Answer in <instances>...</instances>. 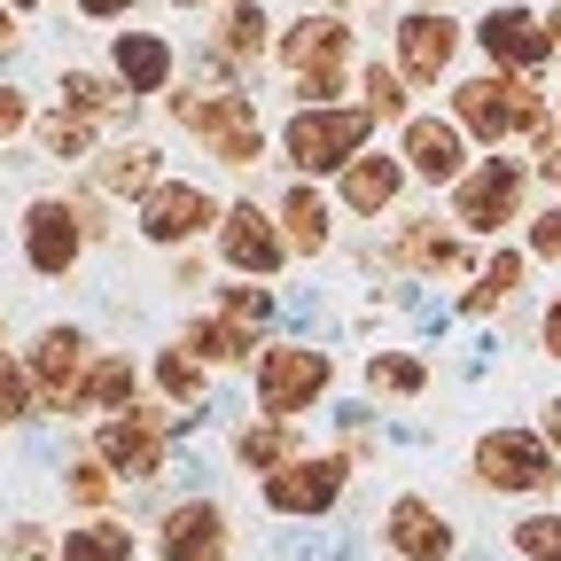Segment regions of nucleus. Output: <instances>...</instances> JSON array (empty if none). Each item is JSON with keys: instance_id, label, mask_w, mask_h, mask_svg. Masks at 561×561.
<instances>
[{"instance_id": "1", "label": "nucleus", "mask_w": 561, "mask_h": 561, "mask_svg": "<svg viewBox=\"0 0 561 561\" xmlns=\"http://www.w3.org/2000/svg\"><path fill=\"white\" fill-rule=\"evenodd\" d=\"M453 117H460L476 140L500 149V140L546 125V94L523 79V70H483V79H460V87H453Z\"/></svg>"}, {"instance_id": "2", "label": "nucleus", "mask_w": 561, "mask_h": 561, "mask_svg": "<svg viewBox=\"0 0 561 561\" xmlns=\"http://www.w3.org/2000/svg\"><path fill=\"white\" fill-rule=\"evenodd\" d=\"M367 133H375V110L367 102L359 110L320 102V110H297L289 125H280V157H289L297 172H343V164H359Z\"/></svg>"}, {"instance_id": "3", "label": "nucleus", "mask_w": 561, "mask_h": 561, "mask_svg": "<svg viewBox=\"0 0 561 561\" xmlns=\"http://www.w3.org/2000/svg\"><path fill=\"white\" fill-rule=\"evenodd\" d=\"M172 117H180L219 164H257V157H265V125H257L250 94H234V87H219V94H180Z\"/></svg>"}, {"instance_id": "4", "label": "nucleus", "mask_w": 561, "mask_h": 561, "mask_svg": "<svg viewBox=\"0 0 561 561\" xmlns=\"http://www.w3.org/2000/svg\"><path fill=\"white\" fill-rule=\"evenodd\" d=\"M343 62H351V32H343V16H297L289 32H280V70L297 79L305 110H320V102L343 87Z\"/></svg>"}, {"instance_id": "5", "label": "nucleus", "mask_w": 561, "mask_h": 561, "mask_svg": "<svg viewBox=\"0 0 561 561\" xmlns=\"http://www.w3.org/2000/svg\"><path fill=\"white\" fill-rule=\"evenodd\" d=\"M328 382H335V359H328V351H312V343H273L265 359H257V405L280 413V421L312 413V405L328 398Z\"/></svg>"}, {"instance_id": "6", "label": "nucleus", "mask_w": 561, "mask_h": 561, "mask_svg": "<svg viewBox=\"0 0 561 561\" xmlns=\"http://www.w3.org/2000/svg\"><path fill=\"white\" fill-rule=\"evenodd\" d=\"M553 476H561V453L530 430H491L476 445V483L483 491H546Z\"/></svg>"}, {"instance_id": "7", "label": "nucleus", "mask_w": 561, "mask_h": 561, "mask_svg": "<svg viewBox=\"0 0 561 561\" xmlns=\"http://www.w3.org/2000/svg\"><path fill=\"white\" fill-rule=\"evenodd\" d=\"M515 210H523V164L515 157H491V164H476V172L453 180V219L468 234H500Z\"/></svg>"}, {"instance_id": "8", "label": "nucleus", "mask_w": 561, "mask_h": 561, "mask_svg": "<svg viewBox=\"0 0 561 561\" xmlns=\"http://www.w3.org/2000/svg\"><path fill=\"white\" fill-rule=\"evenodd\" d=\"M210 219H219V195L210 187H195V180H157L149 195H140V234L149 242H195Z\"/></svg>"}, {"instance_id": "9", "label": "nucleus", "mask_w": 561, "mask_h": 561, "mask_svg": "<svg viewBox=\"0 0 561 561\" xmlns=\"http://www.w3.org/2000/svg\"><path fill=\"white\" fill-rule=\"evenodd\" d=\"M343 476H351V468H343L335 453H312V460L297 453L289 468L265 476V507H273V515H328V507L343 500Z\"/></svg>"}, {"instance_id": "10", "label": "nucleus", "mask_w": 561, "mask_h": 561, "mask_svg": "<svg viewBox=\"0 0 561 561\" xmlns=\"http://www.w3.org/2000/svg\"><path fill=\"white\" fill-rule=\"evenodd\" d=\"M87 250V219H79V203H32L24 210V265L39 280H62L70 265H79Z\"/></svg>"}, {"instance_id": "11", "label": "nucleus", "mask_w": 561, "mask_h": 561, "mask_svg": "<svg viewBox=\"0 0 561 561\" xmlns=\"http://www.w3.org/2000/svg\"><path fill=\"white\" fill-rule=\"evenodd\" d=\"M94 460H110V476H157L164 468V413H149V405L110 413L94 437Z\"/></svg>"}, {"instance_id": "12", "label": "nucleus", "mask_w": 561, "mask_h": 561, "mask_svg": "<svg viewBox=\"0 0 561 561\" xmlns=\"http://www.w3.org/2000/svg\"><path fill=\"white\" fill-rule=\"evenodd\" d=\"M476 39H483L491 70H523V79L553 55V32H546V16H530V9H491V16L476 24Z\"/></svg>"}, {"instance_id": "13", "label": "nucleus", "mask_w": 561, "mask_h": 561, "mask_svg": "<svg viewBox=\"0 0 561 561\" xmlns=\"http://www.w3.org/2000/svg\"><path fill=\"white\" fill-rule=\"evenodd\" d=\"M219 257L234 273H257L265 280V273H280V257H289V234H280L257 203H234L227 219H219Z\"/></svg>"}, {"instance_id": "14", "label": "nucleus", "mask_w": 561, "mask_h": 561, "mask_svg": "<svg viewBox=\"0 0 561 561\" xmlns=\"http://www.w3.org/2000/svg\"><path fill=\"white\" fill-rule=\"evenodd\" d=\"M453 55H460V24L445 9H421V16L398 24V62H405L413 87H437L445 70H453Z\"/></svg>"}, {"instance_id": "15", "label": "nucleus", "mask_w": 561, "mask_h": 561, "mask_svg": "<svg viewBox=\"0 0 561 561\" xmlns=\"http://www.w3.org/2000/svg\"><path fill=\"white\" fill-rule=\"evenodd\" d=\"M24 367H32V382H39L47 405H70L79 382H87V335L79 328H39V343H32Z\"/></svg>"}, {"instance_id": "16", "label": "nucleus", "mask_w": 561, "mask_h": 561, "mask_svg": "<svg viewBox=\"0 0 561 561\" xmlns=\"http://www.w3.org/2000/svg\"><path fill=\"white\" fill-rule=\"evenodd\" d=\"M468 125L460 117H405V172L421 180H460L468 172Z\"/></svg>"}, {"instance_id": "17", "label": "nucleus", "mask_w": 561, "mask_h": 561, "mask_svg": "<svg viewBox=\"0 0 561 561\" xmlns=\"http://www.w3.org/2000/svg\"><path fill=\"white\" fill-rule=\"evenodd\" d=\"M164 561H227V515L210 500H187L164 515Z\"/></svg>"}, {"instance_id": "18", "label": "nucleus", "mask_w": 561, "mask_h": 561, "mask_svg": "<svg viewBox=\"0 0 561 561\" xmlns=\"http://www.w3.org/2000/svg\"><path fill=\"white\" fill-rule=\"evenodd\" d=\"M390 553H398V561H445V553H453L445 507H430V500H398V507H390Z\"/></svg>"}, {"instance_id": "19", "label": "nucleus", "mask_w": 561, "mask_h": 561, "mask_svg": "<svg viewBox=\"0 0 561 561\" xmlns=\"http://www.w3.org/2000/svg\"><path fill=\"white\" fill-rule=\"evenodd\" d=\"M110 70H117L133 94H164V79H172V47H164L157 32H117Z\"/></svg>"}, {"instance_id": "20", "label": "nucleus", "mask_w": 561, "mask_h": 561, "mask_svg": "<svg viewBox=\"0 0 561 561\" xmlns=\"http://www.w3.org/2000/svg\"><path fill=\"white\" fill-rule=\"evenodd\" d=\"M133 390H140V375H133V359L125 351H110V359H94L87 367V382H79V398H70V413H133Z\"/></svg>"}, {"instance_id": "21", "label": "nucleus", "mask_w": 561, "mask_h": 561, "mask_svg": "<svg viewBox=\"0 0 561 561\" xmlns=\"http://www.w3.org/2000/svg\"><path fill=\"white\" fill-rule=\"evenodd\" d=\"M398 187H405V157H359V164H343V203L367 210V219L398 203Z\"/></svg>"}, {"instance_id": "22", "label": "nucleus", "mask_w": 561, "mask_h": 561, "mask_svg": "<svg viewBox=\"0 0 561 561\" xmlns=\"http://www.w3.org/2000/svg\"><path fill=\"white\" fill-rule=\"evenodd\" d=\"M234 460H242V468H257V476L289 468V460H297V430H289L280 413H265V421H242V430H234Z\"/></svg>"}, {"instance_id": "23", "label": "nucleus", "mask_w": 561, "mask_h": 561, "mask_svg": "<svg viewBox=\"0 0 561 561\" xmlns=\"http://www.w3.org/2000/svg\"><path fill=\"white\" fill-rule=\"evenodd\" d=\"M94 180H102L110 195H149V187L164 180V164H157V149H149V140H117V149L94 164Z\"/></svg>"}, {"instance_id": "24", "label": "nucleus", "mask_w": 561, "mask_h": 561, "mask_svg": "<svg viewBox=\"0 0 561 561\" xmlns=\"http://www.w3.org/2000/svg\"><path fill=\"white\" fill-rule=\"evenodd\" d=\"M62 94H70L79 117H125L133 110V87L117 79V70H110V79H102V70H62Z\"/></svg>"}, {"instance_id": "25", "label": "nucleus", "mask_w": 561, "mask_h": 561, "mask_svg": "<svg viewBox=\"0 0 561 561\" xmlns=\"http://www.w3.org/2000/svg\"><path fill=\"white\" fill-rule=\"evenodd\" d=\"M280 234H289V250H328V195L297 180L280 195Z\"/></svg>"}, {"instance_id": "26", "label": "nucleus", "mask_w": 561, "mask_h": 561, "mask_svg": "<svg viewBox=\"0 0 561 561\" xmlns=\"http://www.w3.org/2000/svg\"><path fill=\"white\" fill-rule=\"evenodd\" d=\"M390 257L413 265V273H460V265H468V250H460L453 234H437V227H405V234L390 242Z\"/></svg>"}, {"instance_id": "27", "label": "nucleus", "mask_w": 561, "mask_h": 561, "mask_svg": "<svg viewBox=\"0 0 561 561\" xmlns=\"http://www.w3.org/2000/svg\"><path fill=\"white\" fill-rule=\"evenodd\" d=\"M265 9H257V0H234V9H219V32H210V39H219V55L227 62H257V47H265Z\"/></svg>"}, {"instance_id": "28", "label": "nucleus", "mask_w": 561, "mask_h": 561, "mask_svg": "<svg viewBox=\"0 0 561 561\" xmlns=\"http://www.w3.org/2000/svg\"><path fill=\"white\" fill-rule=\"evenodd\" d=\"M62 561H133V530L125 523H79V530H62Z\"/></svg>"}, {"instance_id": "29", "label": "nucleus", "mask_w": 561, "mask_h": 561, "mask_svg": "<svg viewBox=\"0 0 561 561\" xmlns=\"http://www.w3.org/2000/svg\"><path fill=\"white\" fill-rule=\"evenodd\" d=\"M187 351H195V359H250V328L242 320H195L187 328Z\"/></svg>"}, {"instance_id": "30", "label": "nucleus", "mask_w": 561, "mask_h": 561, "mask_svg": "<svg viewBox=\"0 0 561 561\" xmlns=\"http://www.w3.org/2000/svg\"><path fill=\"white\" fill-rule=\"evenodd\" d=\"M515 280H523V250H500L483 273H476V289H468V312H491L500 297H515Z\"/></svg>"}, {"instance_id": "31", "label": "nucleus", "mask_w": 561, "mask_h": 561, "mask_svg": "<svg viewBox=\"0 0 561 561\" xmlns=\"http://www.w3.org/2000/svg\"><path fill=\"white\" fill-rule=\"evenodd\" d=\"M87 140H94V133H87V117H79V110H55V117H39V149H47L55 164L87 157Z\"/></svg>"}, {"instance_id": "32", "label": "nucleus", "mask_w": 561, "mask_h": 561, "mask_svg": "<svg viewBox=\"0 0 561 561\" xmlns=\"http://www.w3.org/2000/svg\"><path fill=\"white\" fill-rule=\"evenodd\" d=\"M367 382H375L382 398H413L421 382H430V367L405 359V351H382V359H367Z\"/></svg>"}, {"instance_id": "33", "label": "nucleus", "mask_w": 561, "mask_h": 561, "mask_svg": "<svg viewBox=\"0 0 561 561\" xmlns=\"http://www.w3.org/2000/svg\"><path fill=\"white\" fill-rule=\"evenodd\" d=\"M157 382H164L172 405H195V398H203V359H195V351H164V359H157Z\"/></svg>"}, {"instance_id": "34", "label": "nucleus", "mask_w": 561, "mask_h": 561, "mask_svg": "<svg viewBox=\"0 0 561 561\" xmlns=\"http://www.w3.org/2000/svg\"><path fill=\"white\" fill-rule=\"evenodd\" d=\"M515 553L523 561H561V515H523L515 523Z\"/></svg>"}, {"instance_id": "35", "label": "nucleus", "mask_w": 561, "mask_h": 561, "mask_svg": "<svg viewBox=\"0 0 561 561\" xmlns=\"http://www.w3.org/2000/svg\"><path fill=\"white\" fill-rule=\"evenodd\" d=\"M359 94H367V110H375V125H382V117H405V87H398V70H382V62H367V79H359Z\"/></svg>"}, {"instance_id": "36", "label": "nucleus", "mask_w": 561, "mask_h": 561, "mask_svg": "<svg viewBox=\"0 0 561 561\" xmlns=\"http://www.w3.org/2000/svg\"><path fill=\"white\" fill-rule=\"evenodd\" d=\"M32 367H16V359H0V430H9V421H24L32 413Z\"/></svg>"}, {"instance_id": "37", "label": "nucleus", "mask_w": 561, "mask_h": 561, "mask_svg": "<svg viewBox=\"0 0 561 561\" xmlns=\"http://www.w3.org/2000/svg\"><path fill=\"white\" fill-rule=\"evenodd\" d=\"M70 500H79V507H102V500H110V460H79V468H70Z\"/></svg>"}, {"instance_id": "38", "label": "nucleus", "mask_w": 561, "mask_h": 561, "mask_svg": "<svg viewBox=\"0 0 561 561\" xmlns=\"http://www.w3.org/2000/svg\"><path fill=\"white\" fill-rule=\"evenodd\" d=\"M265 312H273V297H265V289H227V320H242V328H257Z\"/></svg>"}, {"instance_id": "39", "label": "nucleus", "mask_w": 561, "mask_h": 561, "mask_svg": "<svg viewBox=\"0 0 561 561\" xmlns=\"http://www.w3.org/2000/svg\"><path fill=\"white\" fill-rule=\"evenodd\" d=\"M32 125V102L16 94V87H0V140H9V133H24Z\"/></svg>"}, {"instance_id": "40", "label": "nucleus", "mask_w": 561, "mask_h": 561, "mask_svg": "<svg viewBox=\"0 0 561 561\" xmlns=\"http://www.w3.org/2000/svg\"><path fill=\"white\" fill-rule=\"evenodd\" d=\"M530 250H538V257H561V203H553L546 219L530 227Z\"/></svg>"}, {"instance_id": "41", "label": "nucleus", "mask_w": 561, "mask_h": 561, "mask_svg": "<svg viewBox=\"0 0 561 561\" xmlns=\"http://www.w3.org/2000/svg\"><path fill=\"white\" fill-rule=\"evenodd\" d=\"M133 0H79V16H94V24H110V16H125Z\"/></svg>"}, {"instance_id": "42", "label": "nucleus", "mask_w": 561, "mask_h": 561, "mask_svg": "<svg viewBox=\"0 0 561 561\" xmlns=\"http://www.w3.org/2000/svg\"><path fill=\"white\" fill-rule=\"evenodd\" d=\"M16 39H24V24H16V9H9V0H0V55H9Z\"/></svg>"}, {"instance_id": "43", "label": "nucleus", "mask_w": 561, "mask_h": 561, "mask_svg": "<svg viewBox=\"0 0 561 561\" xmlns=\"http://www.w3.org/2000/svg\"><path fill=\"white\" fill-rule=\"evenodd\" d=\"M546 351H553V359H561V297L546 305Z\"/></svg>"}, {"instance_id": "44", "label": "nucleus", "mask_w": 561, "mask_h": 561, "mask_svg": "<svg viewBox=\"0 0 561 561\" xmlns=\"http://www.w3.org/2000/svg\"><path fill=\"white\" fill-rule=\"evenodd\" d=\"M546 180L561 187V133H546Z\"/></svg>"}, {"instance_id": "45", "label": "nucleus", "mask_w": 561, "mask_h": 561, "mask_svg": "<svg viewBox=\"0 0 561 561\" xmlns=\"http://www.w3.org/2000/svg\"><path fill=\"white\" fill-rule=\"evenodd\" d=\"M546 445H553V453H561V398H553V405H546Z\"/></svg>"}, {"instance_id": "46", "label": "nucleus", "mask_w": 561, "mask_h": 561, "mask_svg": "<svg viewBox=\"0 0 561 561\" xmlns=\"http://www.w3.org/2000/svg\"><path fill=\"white\" fill-rule=\"evenodd\" d=\"M546 32H553V47H561V9H553V16H546Z\"/></svg>"}, {"instance_id": "47", "label": "nucleus", "mask_w": 561, "mask_h": 561, "mask_svg": "<svg viewBox=\"0 0 561 561\" xmlns=\"http://www.w3.org/2000/svg\"><path fill=\"white\" fill-rule=\"evenodd\" d=\"M9 9H39V0H9Z\"/></svg>"}, {"instance_id": "48", "label": "nucleus", "mask_w": 561, "mask_h": 561, "mask_svg": "<svg viewBox=\"0 0 561 561\" xmlns=\"http://www.w3.org/2000/svg\"><path fill=\"white\" fill-rule=\"evenodd\" d=\"M421 9H445V0H421Z\"/></svg>"}]
</instances>
